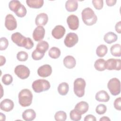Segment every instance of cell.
Wrapping results in <instances>:
<instances>
[{
    "label": "cell",
    "instance_id": "cell-38",
    "mask_svg": "<svg viewBox=\"0 0 121 121\" xmlns=\"http://www.w3.org/2000/svg\"><path fill=\"white\" fill-rule=\"evenodd\" d=\"M9 45V41L6 37H1L0 40V50L3 51L7 49Z\"/></svg>",
    "mask_w": 121,
    "mask_h": 121
},
{
    "label": "cell",
    "instance_id": "cell-33",
    "mask_svg": "<svg viewBox=\"0 0 121 121\" xmlns=\"http://www.w3.org/2000/svg\"><path fill=\"white\" fill-rule=\"evenodd\" d=\"M27 13V10L25 7L23 5H21L17 10L15 13V14L19 17H24Z\"/></svg>",
    "mask_w": 121,
    "mask_h": 121
},
{
    "label": "cell",
    "instance_id": "cell-41",
    "mask_svg": "<svg viewBox=\"0 0 121 121\" xmlns=\"http://www.w3.org/2000/svg\"><path fill=\"white\" fill-rule=\"evenodd\" d=\"M84 121H96V119L93 115L88 114L86 116L84 119Z\"/></svg>",
    "mask_w": 121,
    "mask_h": 121
},
{
    "label": "cell",
    "instance_id": "cell-2",
    "mask_svg": "<svg viewBox=\"0 0 121 121\" xmlns=\"http://www.w3.org/2000/svg\"><path fill=\"white\" fill-rule=\"evenodd\" d=\"M81 16L83 22L87 26H92L95 24L97 20V17L94 11L89 7L86 8L82 10Z\"/></svg>",
    "mask_w": 121,
    "mask_h": 121
},
{
    "label": "cell",
    "instance_id": "cell-20",
    "mask_svg": "<svg viewBox=\"0 0 121 121\" xmlns=\"http://www.w3.org/2000/svg\"><path fill=\"white\" fill-rule=\"evenodd\" d=\"M110 96L107 92L104 90H100L95 95V98L98 102H107L110 100Z\"/></svg>",
    "mask_w": 121,
    "mask_h": 121
},
{
    "label": "cell",
    "instance_id": "cell-31",
    "mask_svg": "<svg viewBox=\"0 0 121 121\" xmlns=\"http://www.w3.org/2000/svg\"><path fill=\"white\" fill-rule=\"evenodd\" d=\"M54 119L57 121H65L67 119V114L63 111H58L54 115Z\"/></svg>",
    "mask_w": 121,
    "mask_h": 121
},
{
    "label": "cell",
    "instance_id": "cell-19",
    "mask_svg": "<svg viewBox=\"0 0 121 121\" xmlns=\"http://www.w3.org/2000/svg\"><path fill=\"white\" fill-rule=\"evenodd\" d=\"M22 118L26 121H32L36 117V113L32 109H28L24 111L22 113Z\"/></svg>",
    "mask_w": 121,
    "mask_h": 121
},
{
    "label": "cell",
    "instance_id": "cell-42",
    "mask_svg": "<svg viewBox=\"0 0 121 121\" xmlns=\"http://www.w3.org/2000/svg\"><path fill=\"white\" fill-rule=\"evenodd\" d=\"M115 29L116 31L118 33H121V21H119L116 24L115 26Z\"/></svg>",
    "mask_w": 121,
    "mask_h": 121
},
{
    "label": "cell",
    "instance_id": "cell-21",
    "mask_svg": "<svg viewBox=\"0 0 121 121\" xmlns=\"http://www.w3.org/2000/svg\"><path fill=\"white\" fill-rule=\"evenodd\" d=\"M78 8V1L76 0H68L65 3V8L69 12L75 11Z\"/></svg>",
    "mask_w": 121,
    "mask_h": 121
},
{
    "label": "cell",
    "instance_id": "cell-36",
    "mask_svg": "<svg viewBox=\"0 0 121 121\" xmlns=\"http://www.w3.org/2000/svg\"><path fill=\"white\" fill-rule=\"evenodd\" d=\"M2 82L5 85H9L13 81V78L9 74H6L2 77Z\"/></svg>",
    "mask_w": 121,
    "mask_h": 121
},
{
    "label": "cell",
    "instance_id": "cell-43",
    "mask_svg": "<svg viewBox=\"0 0 121 121\" xmlns=\"http://www.w3.org/2000/svg\"><path fill=\"white\" fill-rule=\"evenodd\" d=\"M105 1L107 5L108 6H113L117 2L116 0H106Z\"/></svg>",
    "mask_w": 121,
    "mask_h": 121
},
{
    "label": "cell",
    "instance_id": "cell-12",
    "mask_svg": "<svg viewBox=\"0 0 121 121\" xmlns=\"http://www.w3.org/2000/svg\"><path fill=\"white\" fill-rule=\"evenodd\" d=\"M52 73V68L49 64H44L40 66L37 69L38 75L43 78L50 76Z\"/></svg>",
    "mask_w": 121,
    "mask_h": 121
},
{
    "label": "cell",
    "instance_id": "cell-16",
    "mask_svg": "<svg viewBox=\"0 0 121 121\" xmlns=\"http://www.w3.org/2000/svg\"><path fill=\"white\" fill-rule=\"evenodd\" d=\"M48 21L47 14L45 13H41L37 15L35 19V23L37 26H43L47 23Z\"/></svg>",
    "mask_w": 121,
    "mask_h": 121
},
{
    "label": "cell",
    "instance_id": "cell-11",
    "mask_svg": "<svg viewBox=\"0 0 121 121\" xmlns=\"http://www.w3.org/2000/svg\"><path fill=\"white\" fill-rule=\"evenodd\" d=\"M67 22L69 27L72 30H77L79 26V19L75 15H70L67 18Z\"/></svg>",
    "mask_w": 121,
    "mask_h": 121
},
{
    "label": "cell",
    "instance_id": "cell-14",
    "mask_svg": "<svg viewBox=\"0 0 121 121\" xmlns=\"http://www.w3.org/2000/svg\"><path fill=\"white\" fill-rule=\"evenodd\" d=\"M65 32L66 30L63 26L61 25H57L52 29V35L54 38L60 39L63 37Z\"/></svg>",
    "mask_w": 121,
    "mask_h": 121
},
{
    "label": "cell",
    "instance_id": "cell-27",
    "mask_svg": "<svg viewBox=\"0 0 121 121\" xmlns=\"http://www.w3.org/2000/svg\"><path fill=\"white\" fill-rule=\"evenodd\" d=\"M107 47L104 44H101L99 45L96 49V55L99 57H104L107 53Z\"/></svg>",
    "mask_w": 121,
    "mask_h": 121
},
{
    "label": "cell",
    "instance_id": "cell-18",
    "mask_svg": "<svg viewBox=\"0 0 121 121\" xmlns=\"http://www.w3.org/2000/svg\"><path fill=\"white\" fill-rule=\"evenodd\" d=\"M64 66L69 69L74 68L76 65V60L74 57L71 55L66 56L63 59Z\"/></svg>",
    "mask_w": 121,
    "mask_h": 121
},
{
    "label": "cell",
    "instance_id": "cell-22",
    "mask_svg": "<svg viewBox=\"0 0 121 121\" xmlns=\"http://www.w3.org/2000/svg\"><path fill=\"white\" fill-rule=\"evenodd\" d=\"M118 39L117 35L113 32H109L105 34L104 37V41L108 44L116 42Z\"/></svg>",
    "mask_w": 121,
    "mask_h": 121
},
{
    "label": "cell",
    "instance_id": "cell-46",
    "mask_svg": "<svg viewBox=\"0 0 121 121\" xmlns=\"http://www.w3.org/2000/svg\"><path fill=\"white\" fill-rule=\"evenodd\" d=\"M0 120L1 121H5L6 120V116L5 114H3L2 112H0Z\"/></svg>",
    "mask_w": 121,
    "mask_h": 121
},
{
    "label": "cell",
    "instance_id": "cell-28",
    "mask_svg": "<svg viewBox=\"0 0 121 121\" xmlns=\"http://www.w3.org/2000/svg\"><path fill=\"white\" fill-rule=\"evenodd\" d=\"M61 54V52L60 49L56 47H52L48 52L49 56L52 59H57L58 58Z\"/></svg>",
    "mask_w": 121,
    "mask_h": 121
},
{
    "label": "cell",
    "instance_id": "cell-6",
    "mask_svg": "<svg viewBox=\"0 0 121 121\" xmlns=\"http://www.w3.org/2000/svg\"><path fill=\"white\" fill-rule=\"evenodd\" d=\"M107 87L112 95L114 96L118 95L121 92L120 80L116 78H111L107 83Z\"/></svg>",
    "mask_w": 121,
    "mask_h": 121
},
{
    "label": "cell",
    "instance_id": "cell-39",
    "mask_svg": "<svg viewBox=\"0 0 121 121\" xmlns=\"http://www.w3.org/2000/svg\"><path fill=\"white\" fill-rule=\"evenodd\" d=\"M92 3L95 9L98 10L101 9L104 5V2L103 0H93Z\"/></svg>",
    "mask_w": 121,
    "mask_h": 121
},
{
    "label": "cell",
    "instance_id": "cell-9",
    "mask_svg": "<svg viewBox=\"0 0 121 121\" xmlns=\"http://www.w3.org/2000/svg\"><path fill=\"white\" fill-rule=\"evenodd\" d=\"M78 41V35L75 33L70 32L68 33L64 39V43L67 47H72L75 45Z\"/></svg>",
    "mask_w": 121,
    "mask_h": 121
},
{
    "label": "cell",
    "instance_id": "cell-24",
    "mask_svg": "<svg viewBox=\"0 0 121 121\" xmlns=\"http://www.w3.org/2000/svg\"><path fill=\"white\" fill-rule=\"evenodd\" d=\"M57 89L59 94L61 95H65L69 90V84L66 82H62L59 85Z\"/></svg>",
    "mask_w": 121,
    "mask_h": 121
},
{
    "label": "cell",
    "instance_id": "cell-7",
    "mask_svg": "<svg viewBox=\"0 0 121 121\" xmlns=\"http://www.w3.org/2000/svg\"><path fill=\"white\" fill-rule=\"evenodd\" d=\"M14 73L20 78L25 79L30 75V70L26 66L23 65L17 66L14 69Z\"/></svg>",
    "mask_w": 121,
    "mask_h": 121
},
{
    "label": "cell",
    "instance_id": "cell-13",
    "mask_svg": "<svg viewBox=\"0 0 121 121\" xmlns=\"http://www.w3.org/2000/svg\"><path fill=\"white\" fill-rule=\"evenodd\" d=\"M45 29L43 26H38L33 32V38L35 41L39 42L42 41L45 35Z\"/></svg>",
    "mask_w": 121,
    "mask_h": 121
},
{
    "label": "cell",
    "instance_id": "cell-40",
    "mask_svg": "<svg viewBox=\"0 0 121 121\" xmlns=\"http://www.w3.org/2000/svg\"><path fill=\"white\" fill-rule=\"evenodd\" d=\"M113 105H114V108L116 110L118 111L121 110V97L117 98L114 100Z\"/></svg>",
    "mask_w": 121,
    "mask_h": 121
},
{
    "label": "cell",
    "instance_id": "cell-29",
    "mask_svg": "<svg viewBox=\"0 0 121 121\" xmlns=\"http://www.w3.org/2000/svg\"><path fill=\"white\" fill-rule=\"evenodd\" d=\"M105 60L103 59H98L95 60L94 63V67L95 69L99 71H102L105 69Z\"/></svg>",
    "mask_w": 121,
    "mask_h": 121
},
{
    "label": "cell",
    "instance_id": "cell-45",
    "mask_svg": "<svg viewBox=\"0 0 121 121\" xmlns=\"http://www.w3.org/2000/svg\"><path fill=\"white\" fill-rule=\"evenodd\" d=\"M110 120H111L110 119V118H109L107 116H103L100 119V121H110Z\"/></svg>",
    "mask_w": 121,
    "mask_h": 121
},
{
    "label": "cell",
    "instance_id": "cell-17",
    "mask_svg": "<svg viewBox=\"0 0 121 121\" xmlns=\"http://www.w3.org/2000/svg\"><path fill=\"white\" fill-rule=\"evenodd\" d=\"M89 108L88 104L85 101H81L75 105V110L80 114H84L86 113Z\"/></svg>",
    "mask_w": 121,
    "mask_h": 121
},
{
    "label": "cell",
    "instance_id": "cell-4",
    "mask_svg": "<svg viewBox=\"0 0 121 121\" xmlns=\"http://www.w3.org/2000/svg\"><path fill=\"white\" fill-rule=\"evenodd\" d=\"M32 88L35 93L46 91L50 88V82L44 79H39L34 81L32 85Z\"/></svg>",
    "mask_w": 121,
    "mask_h": 121
},
{
    "label": "cell",
    "instance_id": "cell-35",
    "mask_svg": "<svg viewBox=\"0 0 121 121\" xmlns=\"http://www.w3.org/2000/svg\"><path fill=\"white\" fill-rule=\"evenodd\" d=\"M28 57L27 52L25 51H20L17 54V58L20 61H26Z\"/></svg>",
    "mask_w": 121,
    "mask_h": 121
},
{
    "label": "cell",
    "instance_id": "cell-32",
    "mask_svg": "<svg viewBox=\"0 0 121 121\" xmlns=\"http://www.w3.org/2000/svg\"><path fill=\"white\" fill-rule=\"evenodd\" d=\"M70 118L73 121H78L81 119V114L77 112L75 109L71 110L69 113Z\"/></svg>",
    "mask_w": 121,
    "mask_h": 121
},
{
    "label": "cell",
    "instance_id": "cell-10",
    "mask_svg": "<svg viewBox=\"0 0 121 121\" xmlns=\"http://www.w3.org/2000/svg\"><path fill=\"white\" fill-rule=\"evenodd\" d=\"M5 26L6 28L10 31L16 29L17 27V22L13 15L8 14L5 17Z\"/></svg>",
    "mask_w": 121,
    "mask_h": 121
},
{
    "label": "cell",
    "instance_id": "cell-1",
    "mask_svg": "<svg viewBox=\"0 0 121 121\" xmlns=\"http://www.w3.org/2000/svg\"><path fill=\"white\" fill-rule=\"evenodd\" d=\"M12 42L18 46L23 47L29 50L34 46V43L29 37H26L19 32L13 33L11 36Z\"/></svg>",
    "mask_w": 121,
    "mask_h": 121
},
{
    "label": "cell",
    "instance_id": "cell-26",
    "mask_svg": "<svg viewBox=\"0 0 121 121\" xmlns=\"http://www.w3.org/2000/svg\"><path fill=\"white\" fill-rule=\"evenodd\" d=\"M49 46V44L46 41L42 40L37 44L36 50L45 53V52L48 50Z\"/></svg>",
    "mask_w": 121,
    "mask_h": 121
},
{
    "label": "cell",
    "instance_id": "cell-8",
    "mask_svg": "<svg viewBox=\"0 0 121 121\" xmlns=\"http://www.w3.org/2000/svg\"><path fill=\"white\" fill-rule=\"evenodd\" d=\"M105 68L109 70H120L121 69V62L120 59L111 58L105 62Z\"/></svg>",
    "mask_w": 121,
    "mask_h": 121
},
{
    "label": "cell",
    "instance_id": "cell-44",
    "mask_svg": "<svg viewBox=\"0 0 121 121\" xmlns=\"http://www.w3.org/2000/svg\"><path fill=\"white\" fill-rule=\"evenodd\" d=\"M0 66H3V65L5 64V63L6 62V59L4 56H3L2 55L0 56Z\"/></svg>",
    "mask_w": 121,
    "mask_h": 121
},
{
    "label": "cell",
    "instance_id": "cell-5",
    "mask_svg": "<svg viewBox=\"0 0 121 121\" xmlns=\"http://www.w3.org/2000/svg\"><path fill=\"white\" fill-rule=\"evenodd\" d=\"M86 86L85 80L82 78H77L74 82V92L78 97H82L85 94V89Z\"/></svg>",
    "mask_w": 121,
    "mask_h": 121
},
{
    "label": "cell",
    "instance_id": "cell-3",
    "mask_svg": "<svg viewBox=\"0 0 121 121\" xmlns=\"http://www.w3.org/2000/svg\"><path fill=\"white\" fill-rule=\"evenodd\" d=\"M18 97L19 104L23 107H27L31 104L33 96L32 92L29 89L25 88L20 91Z\"/></svg>",
    "mask_w": 121,
    "mask_h": 121
},
{
    "label": "cell",
    "instance_id": "cell-30",
    "mask_svg": "<svg viewBox=\"0 0 121 121\" xmlns=\"http://www.w3.org/2000/svg\"><path fill=\"white\" fill-rule=\"evenodd\" d=\"M21 5V3L19 0H13L9 1V7L10 10L15 13Z\"/></svg>",
    "mask_w": 121,
    "mask_h": 121
},
{
    "label": "cell",
    "instance_id": "cell-37",
    "mask_svg": "<svg viewBox=\"0 0 121 121\" xmlns=\"http://www.w3.org/2000/svg\"><path fill=\"white\" fill-rule=\"evenodd\" d=\"M106 110H107V107L104 104H98L95 108L96 112L99 115H101L105 113V112H106Z\"/></svg>",
    "mask_w": 121,
    "mask_h": 121
},
{
    "label": "cell",
    "instance_id": "cell-23",
    "mask_svg": "<svg viewBox=\"0 0 121 121\" xmlns=\"http://www.w3.org/2000/svg\"><path fill=\"white\" fill-rule=\"evenodd\" d=\"M26 3L28 6L33 9H40L43 5V0H26Z\"/></svg>",
    "mask_w": 121,
    "mask_h": 121
},
{
    "label": "cell",
    "instance_id": "cell-15",
    "mask_svg": "<svg viewBox=\"0 0 121 121\" xmlns=\"http://www.w3.org/2000/svg\"><path fill=\"white\" fill-rule=\"evenodd\" d=\"M14 104L12 100L9 99L3 100L0 104V108L1 110L9 112L11 111L14 108Z\"/></svg>",
    "mask_w": 121,
    "mask_h": 121
},
{
    "label": "cell",
    "instance_id": "cell-25",
    "mask_svg": "<svg viewBox=\"0 0 121 121\" xmlns=\"http://www.w3.org/2000/svg\"><path fill=\"white\" fill-rule=\"evenodd\" d=\"M110 52L112 55L115 57L121 56V46L120 44L116 43L112 45L110 48Z\"/></svg>",
    "mask_w": 121,
    "mask_h": 121
},
{
    "label": "cell",
    "instance_id": "cell-34",
    "mask_svg": "<svg viewBox=\"0 0 121 121\" xmlns=\"http://www.w3.org/2000/svg\"><path fill=\"white\" fill-rule=\"evenodd\" d=\"M44 54V53L40 52L35 49L32 53V57L33 60H38L42 59L43 57Z\"/></svg>",
    "mask_w": 121,
    "mask_h": 121
}]
</instances>
